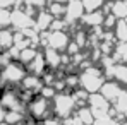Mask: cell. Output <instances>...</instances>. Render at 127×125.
<instances>
[{
  "mask_svg": "<svg viewBox=\"0 0 127 125\" xmlns=\"http://www.w3.org/2000/svg\"><path fill=\"white\" fill-rule=\"evenodd\" d=\"M14 46V34L9 29H0V48L7 50Z\"/></svg>",
  "mask_w": 127,
  "mask_h": 125,
  "instance_id": "2e32d148",
  "label": "cell"
},
{
  "mask_svg": "<svg viewBox=\"0 0 127 125\" xmlns=\"http://www.w3.org/2000/svg\"><path fill=\"white\" fill-rule=\"evenodd\" d=\"M3 122L7 125H21L26 122V111H7L5 110V118Z\"/></svg>",
  "mask_w": 127,
  "mask_h": 125,
  "instance_id": "5bb4252c",
  "label": "cell"
},
{
  "mask_svg": "<svg viewBox=\"0 0 127 125\" xmlns=\"http://www.w3.org/2000/svg\"><path fill=\"white\" fill-rule=\"evenodd\" d=\"M113 14L122 17V16H127V5L124 2H115L113 3Z\"/></svg>",
  "mask_w": 127,
  "mask_h": 125,
  "instance_id": "7402d4cb",
  "label": "cell"
},
{
  "mask_svg": "<svg viewBox=\"0 0 127 125\" xmlns=\"http://www.w3.org/2000/svg\"><path fill=\"white\" fill-rule=\"evenodd\" d=\"M74 117H76L83 125H91L93 122H95V117H93V113H91L89 108H79L77 113H76Z\"/></svg>",
  "mask_w": 127,
  "mask_h": 125,
  "instance_id": "e0dca14e",
  "label": "cell"
},
{
  "mask_svg": "<svg viewBox=\"0 0 127 125\" xmlns=\"http://www.w3.org/2000/svg\"><path fill=\"white\" fill-rule=\"evenodd\" d=\"M7 26H10V10L2 9L0 10V29H7Z\"/></svg>",
  "mask_w": 127,
  "mask_h": 125,
  "instance_id": "ffe728a7",
  "label": "cell"
},
{
  "mask_svg": "<svg viewBox=\"0 0 127 125\" xmlns=\"http://www.w3.org/2000/svg\"><path fill=\"white\" fill-rule=\"evenodd\" d=\"M3 118H5V110L0 108V124H3Z\"/></svg>",
  "mask_w": 127,
  "mask_h": 125,
  "instance_id": "d4e9b609",
  "label": "cell"
},
{
  "mask_svg": "<svg viewBox=\"0 0 127 125\" xmlns=\"http://www.w3.org/2000/svg\"><path fill=\"white\" fill-rule=\"evenodd\" d=\"M45 43L48 48H52L55 51H64L67 48V45L70 43V40L65 31H50V33H46Z\"/></svg>",
  "mask_w": 127,
  "mask_h": 125,
  "instance_id": "5b68a950",
  "label": "cell"
},
{
  "mask_svg": "<svg viewBox=\"0 0 127 125\" xmlns=\"http://www.w3.org/2000/svg\"><path fill=\"white\" fill-rule=\"evenodd\" d=\"M52 103H53V113L59 120H65V118L72 117L77 108V103H76L72 93H65V91L57 93L53 96Z\"/></svg>",
  "mask_w": 127,
  "mask_h": 125,
  "instance_id": "6da1fadb",
  "label": "cell"
},
{
  "mask_svg": "<svg viewBox=\"0 0 127 125\" xmlns=\"http://www.w3.org/2000/svg\"><path fill=\"white\" fill-rule=\"evenodd\" d=\"M40 51L34 48V46H26V48H22L21 51H19V57H17V62L22 63L24 67L28 65L29 62H33L34 60V57L38 55Z\"/></svg>",
  "mask_w": 127,
  "mask_h": 125,
  "instance_id": "4fadbf2b",
  "label": "cell"
},
{
  "mask_svg": "<svg viewBox=\"0 0 127 125\" xmlns=\"http://www.w3.org/2000/svg\"><path fill=\"white\" fill-rule=\"evenodd\" d=\"M91 125H113V120L101 117V118H95V122H93Z\"/></svg>",
  "mask_w": 127,
  "mask_h": 125,
  "instance_id": "603a6c76",
  "label": "cell"
},
{
  "mask_svg": "<svg viewBox=\"0 0 127 125\" xmlns=\"http://www.w3.org/2000/svg\"><path fill=\"white\" fill-rule=\"evenodd\" d=\"M26 74H28L26 67L22 63L16 62V60L9 62L5 67H2V70H0V77L5 81L7 86L9 84H21V81L26 77Z\"/></svg>",
  "mask_w": 127,
  "mask_h": 125,
  "instance_id": "277c9868",
  "label": "cell"
},
{
  "mask_svg": "<svg viewBox=\"0 0 127 125\" xmlns=\"http://www.w3.org/2000/svg\"><path fill=\"white\" fill-rule=\"evenodd\" d=\"M43 58H45L46 67H50V69H59V67L62 65V57H60V53L55 51V50H52V48H46V50H45Z\"/></svg>",
  "mask_w": 127,
  "mask_h": 125,
  "instance_id": "30bf717a",
  "label": "cell"
},
{
  "mask_svg": "<svg viewBox=\"0 0 127 125\" xmlns=\"http://www.w3.org/2000/svg\"><path fill=\"white\" fill-rule=\"evenodd\" d=\"M103 77H101V72L95 67H86V70L79 75V86L81 89L86 91V93H98L103 86Z\"/></svg>",
  "mask_w": 127,
  "mask_h": 125,
  "instance_id": "3957f363",
  "label": "cell"
},
{
  "mask_svg": "<svg viewBox=\"0 0 127 125\" xmlns=\"http://www.w3.org/2000/svg\"><path fill=\"white\" fill-rule=\"evenodd\" d=\"M10 24H14V27L17 31H26L34 26V21L29 17V12L14 10V12H10Z\"/></svg>",
  "mask_w": 127,
  "mask_h": 125,
  "instance_id": "52a82bcc",
  "label": "cell"
},
{
  "mask_svg": "<svg viewBox=\"0 0 127 125\" xmlns=\"http://www.w3.org/2000/svg\"><path fill=\"white\" fill-rule=\"evenodd\" d=\"M83 2V7H84L88 12H93V10H96L98 7H101V3L105 2V0H81Z\"/></svg>",
  "mask_w": 127,
  "mask_h": 125,
  "instance_id": "d6986e66",
  "label": "cell"
},
{
  "mask_svg": "<svg viewBox=\"0 0 127 125\" xmlns=\"http://www.w3.org/2000/svg\"><path fill=\"white\" fill-rule=\"evenodd\" d=\"M53 21V17L48 14V12H38V16H36V19H34V29L36 31H41V29H50V24Z\"/></svg>",
  "mask_w": 127,
  "mask_h": 125,
  "instance_id": "9a60e30c",
  "label": "cell"
},
{
  "mask_svg": "<svg viewBox=\"0 0 127 125\" xmlns=\"http://www.w3.org/2000/svg\"><path fill=\"white\" fill-rule=\"evenodd\" d=\"M81 21L84 22L86 26L95 27V26H101V24H103V21H105V16H103L101 12L93 10V12H88V14H84V16L81 17Z\"/></svg>",
  "mask_w": 127,
  "mask_h": 125,
  "instance_id": "7c38bea8",
  "label": "cell"
},
{
  "mask_svg": "<svg viewBox=\"0 0 127 125\" xmlns=\"http://www.w3.org/2000/svg\"><path fill=\"white\" fill-rule=\"evenodd\" d=\"M45 67H46V63H45V58H43V53H38L33 62H29L26 65V70H28V74L41 77L43 74H45Z\"/></svg>",
  "mask_w": 127,
  "mask_h": 125,
  "instance_id": "ba28073f",
  "label": "cell"
},
{
  "mask_svg": "<svg viewBox=\"0 0 127 125\" xmlns=\"http://www.w3.org/2000/svg\"><path fill=\"white\" fill-rule=\"evenodd\" d=\"M21 125H40V124H38V122H33V120H31V122H24V124H21Z\"/></svg>",
  "mask_w": 127,
  "mask_h": 125,
  "instance_id": "484cf974",
  "label": "cell"
},
{
  "mask_svg": "<svg viewBox=\"0 0 127 125\" xmlns=\"http://www.w3.org/2000/svg\"><path fill=\"white\" fill-rule=\"evenodd\" d=\"M50 113H52V104H50L48 100H45L41 96H34L26 104V117H31L33 122L40 124L45 118H48Z\"/></svg>",
  "mask_w": 127,
  "mask_h": 125,
  "instance_id": "7a4b0ae2",
  "label": "cell"
},
{
  "mask_svg": "<svg viewBox=\"0 0 127 125\" xmlns=\"http://www.w3.org/2000/svg\"><path fill=\"white\" fill-rule=\"evenodd\" d=\"M48 14L55 19V17H64L65 14V3H57V2H50V7H48Z\"/></svg>",
  "mask_w": 127,
  "mask_h": 125,
  "instance_id": "ac0fdd59",
  "label": "cell"
},
{
  "mask_svg": "<svg viewBox=\"0 0 127 125\" xmlns=\"http://www.w3.org/2000/svg\"><path fill=\"white\" fill-rule=\"evenodd\" d=\"M113 75H115V79H119L122 82H127V69L124 65H117L115 70H113Z\"/></svg>",
  "mask_w": 127,
  "mask_h": 125,
  "instance_id": "44dd1931",
  "label": "cell"
},
{
  "mask_svg": "<svg viewBox=\"0 0 127 125\" xmlns=\"http://www.w3.org/2000/svg\"><path fill=\"white\" fill-rule=\"evenodd\" d=\"M84 16V7H83V2L81 0H69L65 3V22H76L81 21V17Z\"/></svg>",
  "mask_w": 127,
  "mask_h": 125,
  "instance_id": "8992f818",
  "label": "cell"
},
{
  "mask_svg": "<svg viewBox=\"0 0 127 125\" xmlns=\"http://www.w3.org/2000/svg\"><path fill=\"white\" fill-rule=\"evenodd\" d=\"M12 3H16V0H0V10H2V9L10 7Z\"/></svg>",
  "mask_w": 127,
  "mask_h": 125,
  "instance_id": "cb8c5ba5",
  "label": "cell"
},
{
  "mask_svg": "<svg viewBox=\"0 0 127 125\" xmlns=\"http://www.w3.org/2000/svg\"><path fill=\"white\" fill-rule=\"evenodd\" d=\"M120 93H122L120 87H119L115 82H105L103 86H101V89H100V94L105 98L106 101H110V100H117Z\"/></svg>",
  "mask_w": 127,
  "mask_h": 125,
  "instance_id": "8fae6325",
  "label": "cell"
},
{
  "mask_svg": "<svg viewBox=\"0 0 127 125\" xmlns=\"http://www.w3.org/2000/svg\"><path fill=\"white\" fill-rule=\"evenodd\" d=\"M21 86L24 91H31V93H38L40 87L43 86L41 77L38 75H33V74H26V77L21 81Z\"/></svg>",
  "mask_w": 127,
  "mask_h": 125,
  "instance_id": "9c48e42d",
  "label": "cell"
},
{
  "mask_svg": "<svg viewBox=\"0 0 127 125\" xmlns=\"http://www.w3.org/2000/svg\"><path fill=\"white\" fill-rule=\"evenodd\" d=\"M126 125H127V122H126Z\"/></svg>",
  "mask_w": 127,
  "mask_h": 125,
  "instance_id": "4316f807",
  "label": "cell"
}]
</instances>
